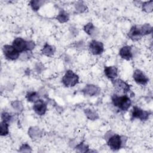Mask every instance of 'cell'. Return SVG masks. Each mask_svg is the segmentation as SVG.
<instances>
[{"instance_id":"6da1fadb","label":"cell","mask_w":153,"mask_h":153,"mask_svg":"<svg viewBox=\"0 0 153 153\" xmlns=\"http://www.w3.org/2000/svg\"><path fill=\"white\" fill-rule=\"evenodd\" d=\"M112 102L115 106L123 111H127L131 105V101L127 95L118 96L114 94L112 96Z\"/></svg>"},{"instance_id":"7a4b0ae2","label":"cell","mask_w":153,"mask_h":153,"mask_svg":"<svg viewBox=\"0 0 153 153\" xmlns=\"http://www.w3.org/2000/svg\"><path fill=\"white\" fill-rule=\"evenodd\" d=\"M126 142V140L124 141V136L114 134L108 139L107 144L111 149L113 151H118L123 146Z\"/></svg>"},{"instance_id":"3957f363","label":"cell","mask_w":153,"mask_h":153,"mask_svg":"<svg viewBox=\"0 0 153 153\" xmlns=\"http://www.w3.org/2000/svg\"><path fill=\"white\" fill-rule=\"evenodd\" d=\"M62 82L65 87H74L79 82V76L72 71L68 70L63 75Z\"/></svg>"},{"instance_id":"277c9868","label":"cell","mask_w":153,"mask_h":153,"mask_svg":"<svg viewBox=\"0 0 153 153\" xmlns=\"http://www.w3.org/2000/svg\"><path fill=\"white\" fill-rule=\"evenodd\" d=\"M151 114V112L144 111L140 108L134 106L131 111V120L139 119L141 121H146L148 119L149 115Z\"/></svg>"},{"instance_id":"5b68a950","label":"cell","mask_w":153,"mask_h":153,"mask_svg":"<svg viewBox=\"0 0 153 153\" xmlns=\"http://www.w3.org/2000/svg\"><path fill=\"white\" fill-rule=\"evenodd\" d=\"M2 50L4 56L8 60H14L20 56V53L13 45H5L3 47Z\"/></svg>"},{"instance_id":"8992f818","label":"cell","mask_w":153,"mask_h":153,"mask_svg":"<svg viewBox=\"0 0 153 153\" xmlns=\"http://www.w3.org/2000/svg\"><path fill=\"white\" fill-rule=\"evenodd\" d=\"M90 52L93 55H99L102 54L104 50V46L102 42L92 40L88 46Z\"/></svg>"},{"instance_id":"52a82bcc","label":"cell","mask_w":153,"mask_h":153,"mask_svg":"<svg viewBox=\"0 0 153 153\" xmlns=\"http://www.w3.org/2000/svg\"><path fill=\"white\" fill-rule=\"evenodd\" d=\"M112 82L115 88L120 91L127 93L130 90V85L126 81L121 79H112Z\"/></svg>"},{"instance_id":"ba28073f","label":"cell","mask_w":153,"mask_h":153,"mask_svg":"<svg viewBox=\"0 0 153 153\" xmlns=\"http://www.w3.org/2000/svg\"><path fill=\"white\" fill-rule=\"evenodd\" d=\"M133 78L137 84L140 85H146L149 81V78L140 69H136L133 72Z\"/></svg>"},{"instance_id":"9c48e42d","label":"cell","mask_w":153,"mask_h":153,"mask_svg":"<svg viewBox=\"0 0 153 153\" xmlns=\"http://www.w3.org/2000/svg\"><path fill=\"white\" fill-rule=\"evenodd\" d=\"M12 45L19 52L23 53L27 50V41L24 39L17 37L13 41Z\"/></svg>"},{"instance_id":"30bf717a","label":"cell","mask_w":153,"mask_h":153,"mask_svg":"<svg viewBox=\"0 0 153 153\" xmlns=\"http://www.w3.org/2000/svg\"><path fill=\"white\" fill-rule=\"evenodd\" d=\"M33 109L35 112L38 115H43L47 111V103L42 99H38L34 102L33 106Z\"/></svg>"},{"instance_id":"8fae6325","label":"cell","mask_w":153,"mask_h":153,"mask_svg":"<svg viewBox=\"0 0 153 153\" xmlns=\"http://www.w3.org/2000/svg\"><path fill=\"white\" fill-rule=\"evenodd\" d=\"M82 92L90 96H96L100 93V88L93 84H87L82 90Z\"/></svg>"},{"instance_id":"7c38bea8","label":"cell","mask_w":153,"mask_h":153,"mask_svg":"<svg viewBox=\"0 0 153 153\" xmlns=\"http://www.w3.org/2000/svg\"><path fill=\"white\" fill-rule=\"evenodd\" d=\"M128 38L132 41H136L140 39L143 36L140 32V26H133L128 32Z\"/></svg>"},{"instance_id":"4fadbf2b","label":"cell","mask_w":153,"mask_h":153,"mask_svg":"<svg viewBox=\"0 0 153 153\" xmlns=\"http://www.w3.org/2000/svg\"><path fill=\"white\" fill-rule=\"evenodd\" d=\"M132 48L131 46L125 45L123 46L119 51V54L120 57L126 60H130L133 57Z\"/></svg>"},{"instance_id":"5bb4252c","label":"cell","mask_w":153,"mask_h":153,"mask_svg":"<svg viewBox=\"0 0 153 153\" xmlns=\"http://www.w3.org/2000/svg\"><path fill=\"white\" fill-rule=\"evenodd\" d=\"M104 73L108 78L112 80L118 76V69L115 66H105Z\"/></svg>"},{"instance_id":"9a60e30c","label":"cell","mask_w":153,"mask_h":153,"mask_svg":"<svg viewBox=\"0 0 153 153\" xmlns=\"http://www.w3.org/2000/svg\"><path fill=\"white\" fill-rule=\"evenodd\" d=\"M41 51H42V53L43 54L45 55L46 56L51 57L54 54V53L56 51V48L54 46L46 43L44 45Z\"/></svg>"},{"instance_id":"2e32d148","label":"cell","mask_w":153,"mask_h":153,"mask_svg":"<svg viewBox=\"0 0 153 153\" xmlns=\"http://www.w3.org/2000/svg\"><path fill=\"white\" fill-rule=\"evenodd\" d=\"M28 134L32 139L39 138L42 135V131L36 127H32L28 130Z\"/></svg>"},{"instance_id":"e0dca14e","label":"cell","mask_w":153,"mask_h":153,"mask_svg":"<svg viewBox=\"0 0 153 153\" xmlns=\"http://www.w3.org/2000/svg\"><path fill=\"white\" fill-rule=\"evenodd\" d=\"M84 30L90 36H93L96 34V27L91 22L88 23L84 26Z\"/></svg>"},{"instance_id":"ac0fdd59","label":"cell","mask_w":153,"mask_h":153,"mask_svg":"<svg viewBox=\"0 0 153 153\" xmlns=\"http://www.w3.org/2000/svg\"><path fill=\"white\" fill-rule=\"evenodd\" d=\"M84 112L87 117L90 120H95L99 118V115L96 111L90 108H87L84 110Z\"/></svg>"},{"instance_id":"d6986e66","label":"cell","mask_w":153,"mask_h":153,"mask_svg":"<svg viewBox=\"0 0 153 153\" xmlns=\"http://www.w3.org/2000/svg\"><path fill=\"white\" fill-rule=\"evenodd\" d=\"M56 19L61 23L68 22L69 19V15L64 10H61L56 17Z\"/></svg>"},{"instance_id":"ffe728a7","label":"cell","mask_w":153,"mask_h":153,"mask_svg":"<svg viewBox=\"0 0 153 153\" xmlns=\"http://www.w3.org/2000/svg\"><path fill=\"white\" fill-rule=\"evenodd\" d=\"M140 29L142 36L150 34L152 32V27L149 23H145L142 25H140Z\"/></svg>"},{"instance_id":"44dd1931","label":"cell","mask_w":153,"mask_h":153,"mask_svg":"<svg viewBox=\"0 0 153 153\" xmlns=\"http://www.w3.org/2000/svg\"><path fill=\"white\" fill-rule=\"evenodd\" d=\"M26 97L27 101L30 102H35L38 99H39V94L36 91L28 92L26 95Z\"/></svg>"},{"instance_id":"7402d4cb","label":"cell","mask_w":153,"mask_h":153,"mask_svg":"<svg viewBox=\"0 0 153 153\" xmlns=\"http://www.w3.org/2000/svg\"><path fill=\"white\" fill-rule=\"evenodd\" d=\"M1 129H0V134L2 136H5L6 135H7L9 133V130H8V124L7 122L3 121H2L1 122Z\"/></svg>"},{"instance_id":"603a6c76","label":"cell","mask_w":153,"mask_h":153,"mask_svg":"<svg viewBox=\"0 0 153 153\" xmlns=\"http://www.w3.org/2000/svg\"><path fill=\"white\" fill-rule=\"evenodd\" d=\"M142 9L143 11L146 13H151L153 10V1H146L143 3L142 4Z\"/></svg>"},{"instance_id":"cb8c5ba5","label":"cell","mask_w":153,"mask_h":153,"mask_svg":"<svg viewBox=\"0 0 153 153\" xmlns=\"http://www.w3.org/2000/svg\"><path fill=\"white\" fill-rule=\"evenodd\" d=\"M44 1H30V5L33 10L37 11L44 4Z\"/></svg>"},{"instance_id":"d4e9b609","label":"cell","mask_w":153,"mask_h":153,"mask_svg":"<svg viewBox=\"0 0 153 153\" xmlns=\"http://www.w3.org/2000/svg\"><path fill=\"white\" fill-rule=\"evenodd\" d=\"M11 106L12 107L16 109V111L20 112L23 110V106L21 102L19 100H14L11 102Z\"/></svg>"},{"instance_id":"484cf974","label":"cell","mask_w":153,"mask_h":153,"mask_svg":"<svg viewBox=\"0 0 153 153\" xmlns=\"http://www.w3.org/2000/svg\"><path fill=\"white\" fill-rule=\"evenodd\" d=\"M75 148L78 151L81 152H85L88 151V146L84 143V142H81L78 145H77Z\"/></svg>"},{"instance_id":"4316f807","label":"cell","mask_w":153,"mask_h":153,"mask_svg":"<svg viewBox=\"0 0 153 153\" xmlns=\"http://www.w3.org/2000/svg\"><path fill=\"white\" fill-rule=\"evenodd\" d=\"M31 56H32V53L30 51H26L22 53L19 56V58L20 59V60L25 61L29 59L31 57Z\"/></svg>"},{"instance_id":"83f0119b","label":"cell","mask_w":153,"mask_h":153,"mask_svg":"<svg viewBox=\"0 0 153 153\" xmlns=\"http://www.w3.org/2000/svg\"><path fill=\"white\" fill-rule=\"evenodd\" d=\"M1 118L2 121L9 123L12 120V115L8 112L4 111L1 114Z\"/></svg>"},{"instance_id":"f1b7e54d","label":"cell","mask_w":153,"mask_h":153,"mask_svg":"<svg viewBox=\"0 0 153 153\" xmlns=\"http://www.w3.org/2000/svg\"><path fill=\"white\" fill-rule=\"evenodd\" d=\"M19 151L20 152H30L32 151V149H31V148L30 146L27 144V143H24L23 144L20 148V149H19Z\"/></svg>"},{"instance_id":"f546056e","label":"cell","mask_w":153,"mask_h":153,"mask_svg":"<svg viewBox=\"0 0 153 153\" xmlns=\"http://www.w3.org/2000/svg\"><path fill=\"white\" fill-rule=\"evenodd\" d=\"M75 8L79 13H82L85 11L87 7L84 4H82L81 2H79L75 5Z\"/></svg>"},{"instance_id":"4dcf8cb0","label":"cell","mask_w":153,"mask_h":153,"mask_svg":"<svg viewBox=\"0 0 153 153\" xmlns=\"http://www.w3.org/2000/svg\"><path fill=\"white\" fill-rule=\"evenodd\" d=\"M35 47V43L32 41H27V50L31 51Z\"/></svg>"}]
</instances>
